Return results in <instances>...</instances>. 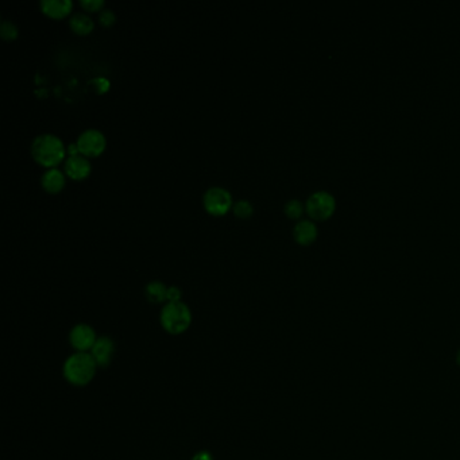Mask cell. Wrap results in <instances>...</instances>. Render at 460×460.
<instances>
[{"label": "cell", "mask_w": 460, "mask_h": 460, "mask_svg": "<svg viewBox=\"0 0 460 460\" xmlns=\"http://www.w3.org/2000/svg\"><path fill=\"white\" fill-rule=\"evenodd\" d=\"M96 367L91 352H75L64 365V377L75 386H86L95 377Z\"/></svg>", "instance_id": "cell-1"}, {"label": "cell", "mask_w": 460, "mask_h": 460, "mask_svg": "<svg viewBox=\"0 0 460 460\" xmlns=\"http://www.w3.org/2000/svg\"><path fill=\"white\" fill-rule=\"evenodd\" d=\"M33 158L46 167H55L65 157L64 142L55 134H41L31 143Z\"/></svg>", "instance_id": "cell-2"}, {"label": "cell", "mask_w": 460, "mask_h": 460, "mask_svg": "<svg viewBox=\"0 0 460 460\" xmlns=\"http://www.w3.org/2000/svg\"><path fill=\"white\" fill-rule=\"evenodd\" d=\"M192 313L187 304L167 302L161 312V324L163 329L172 335H180L190 328Z\"/></svg>", "instance_id": "cell-3"}, {"label": "cell", "mask_w": 460, "mask_h": 460, "mask_svg": "<svg viewBox=\"0 0 460 460\" xmlns=\"http://www.w3.org/2000/svg\"><path fill=\"white\" fill-rule=\"evenodd\" d=\"M336 207L335 197L326 190H318L306 200V211L316 220H324L333 214Z\"/></svg>", "instance_id": "cell-4"}, {"label": "cell", "mask_w": 460, "mask_h": 460, "mask_svg": "<svg viewBox=\"0 0 460 460\" xmlns=\"http://www.w3.org/2000/svg\"><path fill=\"white\" fill-rule=\"evenodd\" d=\"M204 208L214 217H221L234 205L231 193L221 187H212L204 193Z\"/></svg>", "instance_id": "cell-5"}, {"label": "cell", "mask_w": 460, "mask_h": 460, "mask_svg": "<svg viewBox=\"0 0 460 460\" xmlns=\"http://www.w3.org/2000/svg\"><path fill=\"white\" fill-rule=\"evenodd\" d=\"M76 143H77L79 151L82 156L98 157L104 151L107 140L102 131H99L96 129H88L79 136Z\"/></svg>", "instance_id": "cell-6"}, {"label": "cell", "mask_w": 460, "mask_h": 460, "mask_svg": "<svg viewBox=\"0 0 460 460\" xmlns=\"http://www.w3.org/2000/svg\"><path fill=\"white\" fill-rule=\"evenodd\" d=\"M98 338L93 328L88 324H79L73 326L69 335V342L76 352H86L92 350Z\"/></svg>", "instance_id": "cell-7"}, {"label": "cell", "mask_w": 460, "mask_h": 460, "mask_svg": "<svg viewBox=\"0 0 460 460\" xmlns=\"http://www.w3.org/2000/svg\"><path fill=\"white\" fill-rule=\"evenodd\" d=\"M91 163L88 157L82 154L69 156L65 161V173L73 180H82L89 176L91 173Z\"/></svg>", "instance_id": "cell-8"}, {"label": "cell", "mask_w": 460, "mask_h": 460, "mask_svg": "<svg viewBox=\"0 0 460 460\" xmlns=\"http://www.w3.org/2000/svg\"><path fill=\"white\" fill-rule=\"evenodd\" d=\"M113 352H115V347H113L112 340L109 338H99L96 340L93 349L91 350V355L93 356L98 366L106 367L111 363Z\"/></svg>", "instance_id": "cell-9"}, {"label": "cell", "mask_w": 460, "mask_h": 460, "mask_svg": "<svg viewBox=\"0 0 460 460\" xmlns=\"http://www.w3.org/2000/svg\"><path fill=\"white\" fill-rule=\"evenodd\" d=\"M73 3L71 0H42L41 10L50 18H64L72 11Z\"/></svg>", "instance_id": "cell-10"}, {"label": "cell", "mask_w": 460, "mask_h": 460, "mask_svg": "<svg viewBox=\"0 0 460 460\" xmlns=\"http://www.w3.org/2000/svg\"><path fill=\"white\" fill-rule=\"evenodd\" d=\"M293 237L300 244L312 243L318 237V227L311 220H300L293 228Z\"/></svg>", "instance_id": "cell-11"}, {"label": "cell", "mask_w": 460, "mask_h": 460, "mask_svg": "<svg viewBox=\"0 0 460 460\" xmlns=\"http://www.w3.org/2000/svg\"><path fill=\"white\" fill-rule=\"evenodd\" d=\"M41 184L46 192L57 193L65 187V176L61 170L52 167L44 173V176L41 178Z\"/></svg>", "instance_id": "cell-12"}, {"label": "cell", "mask_w": 460, "mask_h": 460, "mask_svg": "<svg viewBox=\"0 0 460 460\" xmlns=\"http://www.w3.org/2000/svg\"><path fill=\"white\" fill-rule=\"evenodd\" d=\"M69 25H71V28L76 33V34H80V35H86L89 34L93 28H95V22L93 19L86 15L85 12H76L69 19Z\"/></svg>", "instance_id": "cell-13"}, {"label": "cell", "mask_w": 460, "mask_h": 460, "mask_svg": "<svg viewBox=\"0 0 460 460\" xmlns=\"http://www.w3.org/2000/svg\"><path fill=\"white\" fill-rule=\"evenodd\" d=\"M145 295L149 301L158 304L163 302L167 297V288L160 281H153L146 285Z\"/></svg>", "instance_id": "cell-14"}, {"label": "cell", "mask_w": 460, "mask_h": 460, "mask_svg": "<svg viewBox=\"0 0 460 460\" xmlns=\"http://www.w3.org/2000/svg\"><path fill=\"white\" fill-rule=\"evenodd\" d=\"M0 35L6 41L15 39L18 37V28H17V25L12 21H10V19H3L1 25H0Z\"/></svg>", "instance_id": "cell-15"}, {"label": "cell", "mask_w": 460, "mask_h": 460, "mask_svg": "<svg viewBox=\"0 0 460 460\" xmlns=\"http://www.w3.org/2000/svg\"><path fill=\"white\" fill-rule=\"evenodd\" d=\"M232 211L235 214V217H241V219H247L251 217L254 212V207L250 201L247 200H239L237 203H234L232 205Z\"/></svg>", "instance_id": "cell-16"}, {"label": "cell", "mask_w": 460, "mask_h": 460, "mask_svg": "<svg viewBox=\"0 0 460 460\" xmlns=\"http://www.w3.org/2000/svg\"><path fill=\"white\" fill-rule=\"evenodd\" d=\"M284 210H285L286 217H289L291 219H298V217L302 215V212H304V205H302V203L300 200L293 199V200H289L285 204Z\"/></svg>", "instance_id": "cell-17"}, {"label": "cell", "mask_w": 460, "mask_h": 460, "mask_svg": "<svg viewBox=\"0 0 460 460\" xmlns=\"http://www.w3.org/2000/svg\"><path fill=\"white\" fill-rule=\"evenodd\" d=\"M99 22L103 26H112L116 22V14L111 8H104L99 12Z\"/></svg>", "instance_id": "cell-18"}, {"label": "cell", "mask_w": 460, "mask_h": 460, "mask_svg": "<svg viewBox=\"0 0 460 460\" xmlns=\"http://www.w3.org/2000/svg\"><path fill=\"white\" fill-rule=\"evenodd\" d=\"M80 4L84 10L86 11H102V7L104 6V0H82Z\"/></svg>", "instance_id": "cell-19"}, {"label": "cell", "mask_w": 460, "mask_h": 460, "mask_svg": "<svg viewBox=\"0 0 460 460\" xmlns=\"http://www.w3.org/2000/svg\"><path fill=\"white\" fill-rule=\"evenodd\" d=\"M89 82L96 85L98 93H104V92H107L109 89V82L107 79H104V77H99V79L96 77V79H92Z\"/></svg>", "instance_id": "cell-20"}, {"label": "cell", "mask_w": 460, "mask_h": 460, "mask_svg": "<svg viewBox=\"0 0 460 460\" xmlns=\"http://www.w3.org/2000/svg\"><path fill=\"white\" fill-rule=\"evenodd\" d=\"M169 302H178L181 300V291L177 286L167 288V297Z\"/></svg>", "instance_id": "cell-21"}, {"label": "cell", "mask_w": 460, "mask_h": 460, "mask_svg": "<svg viewBox=\"0 0 460 460\" xmlns=\"http://www.w3.org/2000/svg\"><path fill=\"white\" fill-rule=\"evenodd\" d=\"M68 153H69V156H76V154H80V151H79V147H77V143H71V145L68 146Z\"/></svg>", "instance_id": "cell-22"}, {"label": "cell", "mask_w": 460, "mask_h": 460, "mask_svg": "<svg viewBox=\"0 0 460 460\" xmlns=\"http://www.w3.org/2000/svg\"><path fill=\"white\" fill-rule=\"evenodd\" d=\"M192 460H214L212 459V457L208 454V452H205V451H203V452H199L194 458Z\"/></svg>", "instance_id": "cell-23"}, {"label": "cell", "mask_w": 460, "mask_h": 460, "mask_svg": "<svg viewBox=\"0 0 460 460\" xmlns=\"http://www.w3.org/2000/svg\"><path fill=\"white\" fill-rule=\"evenodd\" d=\"M457 362H458V365L460 366V350L458 351V355H457Z\"/></svg>", "instance_id": "cell-24"}]
</instances>
